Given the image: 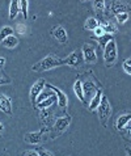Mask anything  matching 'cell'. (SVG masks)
<instances>
[{
    "label": "cell",
    "instance_id": "cell-1",
    "mask_svg": "<svg viewBox=\"0 0 131 156\" xmlns=\"http://www.w3.org/2000/svg\"><path fill=\"white\" fill-rule=\"evenodd\" d=\"M63 64H64V59L56 58L54 55H47L46 58H43L42 60H39L38 63L34 64L32 67V70L34 72H45V71L52 70V68H55V67L63 66Z\"/></svg>",
    "mask_w": 131,
    "mask_h": 156
},
{
    "label": "cell",
    "instance_id": "cell-2",
    "mask_svg": "<svg viewBox=\"0 0 131 156\" xmlns=\"http://www.w3.org/2000/svg\"><path fill=\"white\" fill-rule=\"evenodd\" d=\"M118 57V51H117V43L114 41V38H112L110 41L106 43V46L104 47V60L106 67H112L115 63Z\"/></svg>",
    "mask_w": 131,
    "mask_h": 156
},
{
    "label": "cell",
    "instance_id": "cell-3",
    "mask_svg": "<svg viewBox=\"0 0 131 156\" xmlns=\"http://www.w3.org/2000/svg\"><path fill=\"white\" fill-rule=\"evenodd\" d=\"M71 121H72L71 115H64V117H59V118H56L54 121V123H52V134H51L52 139L56 138V136H59L60 134H63L66 130L68 129Z\"/></svg>",
    "mask_w": 131,
    "mask_h": 156
},
{
    "label": "cell",
    "instance_id": "cell-4",
    "mask_svg": "<svg viewBox=\"0 0 131 156\" xmlns=\"http://www.w3.org/2000/svg\"><path fill=\"white\" fill-rule=\"evenodd\" d=\"M97 112H98V118L101 121L102 126L106 127L108 119L110 118V115H112V106H110V104H109V100L106 96H102L101 102H100V105L97 108Z\"/></svg>",
    "mask_w": 131,
    "mask_h": 156
},
{
    "label": "cell",
    "instance_id": "cell-5",
    "mask_svg": "<svg viewBox=\"0 0 131 156\" xmlns=\"http://www.w3.org/2000/svg\"><path fill=\"white\" fill-rule=\"evenodd\" d=\"M83 63H84V55H83L81 50H75L67 58H64V64H68V66L75 68H79Z\"/></svg>",
    "mask_w": 131,
    "mask_h": 156
},
{
    "label": "cell",
    "instance_id": "cell-6",
    "mask_svg": "<svg viewBox=\"0 0 131 156\" xmlns=\"http://www.w3.org/2000/svg\"><path fill=\"white\" fill-rule=\"evenodd\" d=\"M108 11L110 15L117 16L118 13H122V12H129V5L122 0H110V3L108 5Z\"/></svg>",
    "mask_w": 131,
    "mask_h": 156
},
{
    "label": "cell",
    "instance_id": "cell-7",
    "mask_svg": "<svg viewBox=\"0 0 131 156\" xmlns=\"http://www.w3.org/2000/svg\"><path fill=\"white\" fill-rule=\"evenodd\" d=\"M45 87H46L45 79H39V80H37L36 83L33 84L32 89H30V101H32V104L34 106L37 105V98H38L39 94H41V92L43 90Z\"/></svg>",
    "mask_w": 131,
    "mask_h": 156
},
{
    "label": "cell",
    "instance_id": "cell-8",
    "mask_svg": "<svg viewBox=\"0 0 131 156\" xmlns=\"http://www.w3.org/2000/svg\"><path fill=\"white\" fill-rule=\"evenodd\" d=\"M83 55H84V62L87 63H96L97 60V55H96V49L90 43H84L83 46Z\"/></svg>",
    "mask_w": 131,
    "mask_h": 156
},
{
    "label": "cell",
    "instance_id": "cell-9",
    "mask_svg": "<svg viewBox=\"0 0 131 156\" xmlns=\"http://www.w3.org/2000/svg\"><path fill=\"white\" fill-rule=\"evenodd\" d=\"M83 89H84V97H85V102L87 105H88V101H90V98L94 96V93L97 92L98 87L93 84L89 79H87L83 81Z\"/></svg>",
    "mask_w": 131,
    "mask_h": 156
},
{
    "label": "cell",
    "instance_id": "cell-10",
    "mask_svg": "<svg viewBox=\"0 0 131 156\" xmlns=\"http://www.w3.org/2000/svg\"><path fill=\"white\" fill-rule=\"evenodd\" d=\"M46 88H47V89H51L52 92L56 94V97H58V105L62 108L63 110H66V108L68 106V98H67V96H66V94H64L59 88H56V87H54L52 84L47 83V84H46Z\"/></svg>",
    "mask_w": 131,
    "mask_h": 156
},
{
    "label": "cell",
    "instance_id": "cell-11",
    "mask_svg": "<svg viewBox=\"0 0 131 156\" xmlns=\"http://www.w3.org/2000/svg\"><path fill=\"white\" fill-rule=\"evenodd\" d=\"M51 34H52V37H54L59 43H62V45H66V43L68 42V34H67V32H66V29L63 27L52 28Z\"/></svg>",
    "mask_w": 131,
    "mask_h": 156
},
{
    "label": "cell",
    "instance_id": "cell-12",
    "mask_svg": "<svg viewBox=\"0 0 131 156\" xmlns=\"http://www.w3.org/2000/svg\"><path fill=\"white\" fill-rule=\"evenodd\" d=\"M43 130L41 131H33V133H28L25 134L24 136V140L29 144H39L42 140H43Z\"/></svg>",
    "mask_w": 131,
    "mask_h": 156
},
{
    "label": "cell",
    "instance_id": "cell-13",
    "mask_svg": "<svg viewBox=\"0 0 131 156\" xmlns=\"http://www.w3.org/2000/svg\"><path fill=\"white\" fill-rule=\"evenodd\" d=\"M0 110H2L3 113H5L7 115L13 114L11 98L8 96H5V94H3V93H0Z\"/></svg>",
    "mask_w": 131,
    "mask_h": 156
},
{
    "label": "cell",
    "instance_id": "cell-14",
    "mask_svg": "<svg viewBox=\"0 0 131 156\" xmlns=\"http://www.w3.org/2000/svg\"><path fill=\"white\" fill-rule=\"evenodd\" d=\"M102 89L101 88H98L97 89V92L94 93V96L90 98V101H89V110L90 112H93V110H97V108L100 105V102H101V98H102Z\"/></svg>",
    "mask_w": 131,
    "mask_h": 156
},
{
    "label": "cell",
    "instance_id": "cell-15",
    "mask_svg": "<svg viewBox=\"0 0 131 156\" xmlns=\"http://www.w3.org/2000/svg\"><path fill=\"white\" fill-rule=\"evenodd\" d=\"M73 90H75L76 97L80 100V101L84 104V105H87L85 97H84V89H83V81H81L80 79H77V80L75 81V84H73Z\"/></svg>",
    "mask_w": 131,
    "mask_h": 156
},
{
    "label": "cell",
    "instance_id": "cell-16",
    "mask_svg": "<svg viewBox=\"0 0 131 156\" xmlns=\"http://www.w3.org/2000/svg\"><path fill=\"white\" fill-rule=\"evenodd\" d=\"M130 121H131V114L130 113L121 114L117 118V121H115V127H117V130H123L126 126H127V123L130 122Z\"/></svg>",
    "mask_w": 131,
    "mask_h": 156
},
{
    "label": "cell",
    "instance_id": "cell-17",
    "mask_svg": "<svg viewBox=\"0 0 131 156\" xmlns=\"http://www.w3.org/2000/svg\"><path fill=\"white\" fill-rule=\"evenodd\" d=\"M19 12H21L20 9V0H11V4H9V19L11 20H15Z\"/></svg>",
    "mask_w": 131,
    "mask_h": 156
},
{
    "label": "cell",
    "instance_id": "cell-18",
    "mask_svg": "<svg viewBox=\"0 0 131 156\" xmlns=\"http://www.w3.org/2000/svg\"><path fill=\"white\" fill-rule=\"evenodd\" d=\"M58 101V97H56V94L54 93L52 96H50L49 98H46V100H43V101L41 102H38L37 104V108H39V109H45V108H50L51 105H54V104Z\"/></svg>",
    "mask_w": 131,
    "mask_h": 156
},
{
    "label": "cell",
    "instance_id": "cell-19",
    "mask_svg": "<svg viewBox=\"0 0 131 156\" xmlns=\"http://www.w3.org/2000/svg\"><path fill=\"white\" fill-rule=\"evenodd\" d=\"M3 45L8 47V49H15V47L19 45V38H17L15 34H11V36H8L5 40L3 41Z\"/></svg>",
    "mask_w": 131,
    "mask_h": 156
},
{
    "label": "cell",
    "instance_id": "cell-20",
    "mask_svg": "<svg viewBox=\"0 0 131 156\" xmlns=\"http://www.w3.org/2000/svg\"><path fill=\"white\" fill-rule=\"evenodd\" d=\"M93 8H94V11L97 12L98 16L105 15V9H106L105 0H93Z\"/></svg>",
    "mask_w": 131,
    "mask_h": 156
},
{
    "label": "cell",
    "instance_id": "cell-21",
    "mask_svg": "<svg viewBox=\"0 0 131 156\" xmlns=\"http://www.w3.org/2000/svg\"><path fill=\"white\" fill-rule=\"evenodd\" d=\"M97 27H100V21L96 19V17H89V19H87L85 24H84L85 30H94Z\"/></svg>",
    "mask_w": 131,
    "mask_h": 156
},
{
    "label": "cell",
    "instance_id": "cell-22",
    "mask_svg": "<svg viewBox=\"0 0 131 156\" xmlns=\"http://www.w3.org/2000/svg\"><path fill=\"white\" fill-rule=\"evenodd\" d=\"M104 27L105 32L109 33V34H115L117 33V27L113 23H110V21H102V23H100Z\"/></svg>",
    "mask_w": 131,
    "mask_h": 156
},
{
    "label": "cell",
    "instance_id": "cell-23",
    "mask_svg": "<svg viewBox=\"0 0 131 156\" xmlns=\"http://www.w3.org/2000/svg\"><path fill=\"white\" fill-rule=\"evenodd\" d=\"M15 32H13V28L11 27H4L2 30H0V42H3L8 36H11V34H13Z\"/></svg>",
    "mask_w": 131,
    "mask_h": 156
},
{
    "label": "cell",
    "instance_id": "cell-24",
    "mask_svg": "<svg viewBox=\"0 0 131 156\" xmlns=\"http://www.w3.org/2000/svg\"><path fill=\"white\" fill-rule=\"evenodd\" d=\"M20 9L24 19H28V0H20Z\"/></svg>",
    "mask_w": 131,
    "mask_h": 156
},
{
    "label": "cell",
    "instance_id": "cell-25",
    "mask_svg": "<svg viewBox=\"0 0 131 156\" xmlns=\"http://www.w3.org/2000/svg\"><path fill=\"white\" fill-rule=\"evenodd\" d=\"M54 94V92L50 89V90H42L41 92V94L38 96V98H37V104L38 102H41V101H43V100H46V98H49L50 96H52Z\"/></svg>",
    "mask_w": 131,
    "mask_h": 156
},
{
    "label": "cell",
    "instance_id": "cell-26",
    "mask_svg": "<svg viewBox=\"0 0 131 156\" xmlns=\"http://www.w3.org/2000/svg\"><path fill=\"white\" fill-rule=\"evenodd\" d=\"M115 20H117L119 24H125L126 21L129 20V12H122V13H118V15L115 16Z\"/></svg>",
    "mask_w": 131,
    "mask_h": 156
},
{
    "label": "cell",
    "instance_id": "cell-27",
    "mask_svg": "<svg viewBox=\"0 0 131 156\" xmlns=\"http://www.w3.org/2000/svg\"><path fill=\"white\" fill-rule=\"evenodd\" d=\"M112 38H113V37H112V34H109V33H106V34H105V36H102V37H100V38H98L100 46H101V47H105V46H106V43L110 41Z\"/></svg>",
    "mask_w": 131,
    "mask_h": 156
},
{
    "label": "cell",
    "instance_id": "cell-28",
    "mask_svg": "<svg viewBox=\"0 0 131 156\" xmlns=\"http://www.w3.org/2000/svg\"><path fill=\"white\" fill-rule=\"evenodd\" d=\"M36 151H37L38 156H52V155H54L52 152H50V151L45 150L43 147H36Z\"/></svg>",
    "mask_w": 131,
    "mask_h": 156
},
{
    "label": "cell",
    "instance_id": "cell-29",
    "mask_svg": "<svg viewBox=\"0 0 131 156\" xmlns=\"http://www.w3.org/2000/svg\"><path fill=\"white\" fill-rule=\"evenodd\" d=\"M11 77H8L5 73L3 72V70H0V85L2 84H9L11 83Z\"/></svg>",
    "mask_w": 131,
    "mask_h": 156
},
{
    "label": "cell",
    "instance_id": "cell-30",
    "mask_svg": "<svg viewBox=\"0 0 131 156\" xmlns=\"http://www.w3.org/2000/svg\"><path fill=\"white\" fill-rule=\"evenodd\" d=\"M106 34V32H105V29H104V27L101 24H100V27H97L94 29V36L97 37V38H100V37H102V36H105Z\"/></svg>",
    "mask_w": 131,
    "mask_h": 156
},
{
    "label": "cell",
    "instance_id": "cell-31",
    "mask_svg": "<svg viewBox=\"0 0 131 156\" xmlns=\"http://www.w3.org/2000/svg\"><path fill=\"white\" fill-rule=\"evenodd\" d=\"M16 29H17V32H19L20 34H25L26 33V27H25V25H23V24H19L16 27Z\"/></svg>",
    "mask_w": 131,
    "mask_h": 156
},
{
    "label": "cell",
    "instance_id": "cell-32",
    "mask_svg": "<svg viewBox=\"0 0 131 156\" xmlns=\"http://www.w3.org/2000/svg\"><path fill=\"white\" fill-rule=\"evenodd\" d=\"M23 155H28V156H38V155H37V151H36V148H34V150H28V151H24Z\"/></svg>",
    "mask_w": 131,
    "mask_h": 156
},
{
    "label": "cell",
    "instance_id": "cell-33",
    "mask_svg": "<svg viewBox=\"0 0 131 156\" xmlns=\"http://www.w3.org/2000/svg\"><path fill=\"white\" fill-rule=\"evenodd\" d=\"M123 70H125V72L126 73H129V75H131V66L130 64H127V63H123Z\"/></svg>",
    "mask_w": 131,
    "mask_h": 156
},
{
    "label": "cell",
    "instance_id": "cell-34",
    "mask_svg": "<svg viewBox=\"0 0 131 156\" xmlns=\"http://www.w3.org/2000/svg\"><path fill=\"white\" fill-rule=\"evenodd\" d=\"M4 64H5V58H0V70H3Z\"/></svg>",
    "mask_w": 131,
    "mask_h": 156
},
{
    "label": "cell",
    "instance_id": "cell-35",
    "mask_svg": "<svg viewBox=\"0 0 131 156\" xmlns=\"http://www.w3.org/2000/svg\"><path fill=\"white\" fill-rule=\"evenodd\" d=\"M4 133V126H3V123L0 122V136H2V134Z\"/></svg>",
    "mask_w": 131,
    "mask_h": 156
},
{
    "label": "cell",
    "instance_id": "cell-36",
    "mask_svg": "<svg viewBox=\"0 0 131 156\" xmlns=\"http://www.w3.org/2000/svg\"><path fill=\"white\" fill-rule=\"evenodd\" d=\"M126 154H127V155H131V148H129V147H127V148H126Z\"/></svg>",
    "mask_w": 131,
    "mask_h": 156
},
{
    "label": "cell",
    "instance_id": "cell-37",
    "mask_svg": "<svg viewBox=\"0 0 131 156\" xmlns=\"http://www.w3.org/2000/svg\"><path fill=\"white\" fill-rule=\"evenodd\" d=\"M125 62H126V63H127V64H130V66H131V58H129V59H126V60H125Z\"/></svg>",
    "mask_w": 131,
    "mask_h": 156
},
{
    "label": "cell",
    "instance_id": "cell-38",
    "mask_svg": "<svg viewBox=\"0 0 131 156\" xmlns=\"http://www.w3.org/2000/svg\"><path fill=\"white\" fill-rule=\"evenodd\" d=\"M127 131H129V134L131 135V127H130V129H127Z\"/></svg>",
    "mask_w": 131,
    "mask_h": 156
},
{
    "label": "cell",
    "instance_id": "cell-39",
    "mask_svg": "<svg viewBox=\"0 0 131 156\" xmlns=\"http://www.w3.org/2000/svg\"><path fill=\"white\" fill-rule=\"evenodd\" d=\"M83 2H87V0H83Z\"/></svg>",
    "mask_w": 131,
    "mask_h": 156
}]
</instances>
